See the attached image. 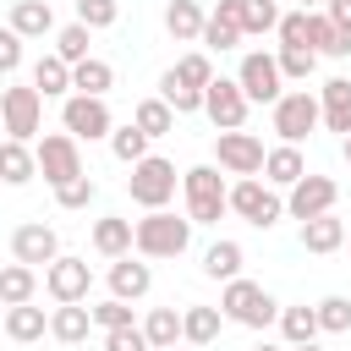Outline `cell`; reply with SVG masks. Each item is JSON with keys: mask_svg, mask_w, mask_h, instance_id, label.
Masks as SVG:
<instances>
[{"mask_svg": "<svg viewBox=\"0 0 351 351\" xmlns=\"http://www.w3.org/2000/svg\"><path fill=\"white\" fill-rule=\"evenodd\" d=\"M181 192H186V219L192 225H219V214L230 208V186H225L219 165H192L181 176Z\"/></svg>", "mask_w": 351, "mask_h": 351, "instance_id": "obj_1", "label": "cell"}, {"mask_svg": "<svg viewBox=\"0 0 351 351\" xmlns=\"http://www.w3.org/2000/svg\"><path fill=\"white\" fill-rule=\"evenodd\" d=\"M186 247H192V219H176L170 208L137 219V258H181Z\"/></svg>", "mask_w": 351, "mask_h": 351, "instance_id": "obj_2", "label": "cell"}, {"mask_svg": "<svg viewBox=\"0 0 351 351\" xmlns=\"http://www.w3.org/2000/svg\"><path fill=\"white\" fill-rule=\"evenodd\" d=\"M219 313H225L230 324H247V329L280 324V302H274L258 280H230V285L219 291Z\"/></svg>", "mask_w": 351, "mask_h": 351, "instance_id": "obj_3", "label": "cell"}, {"mask_svg": "<svg viewBox=\"0 0 351 351\" xmlns=\"http://www.w3.org/2000/svg\"><path fill=\"white\" fill-rule=\"evenodd\" d=\"M126 192H132V203L137 208H165L170 197H176V165L170 159H159V154H148V159H137L132 165V176H126Z\"/></svg>", "mask_w": 351, "mask_h": 351, "instance_id": "obj_4", "label": "cell"}, {"mask_svg": "<svg viewBox=\"0 0 351 351\" xmlns=\"http://www.w3.org/2000/svg\"><path fill=\"white\" fill-rule=\"evenodd\" d=\"M230 214H241V219H247V225H258V230H274V225L285 219V197H280L269 181L247 176V181H236V186H230Z\"/></svg>", "mask_w": 351, "mask_h": 351, "instance_id": "obj_5", "label": "cell"}, {"mask_svg": "<svg viewBox=\"0 0 351 351\" xmlns=\"http://www.w3.org/2000/svg\"><path fill=\"white\" fill-rule=\"evenodd\" d=\"M44 121V93L38 88H0V126L11 143H33Z\"/></svg>", "mask_w": 351, "mask_h": 351, "instance_id": "obj_6", "label": "cell"}, {"mask_svg": "<svg viewBox=\"0 0 351 351\" xmlns=\"http://www.w3.org/2000/svg\"><path fill=\"white\" fill-rule=\"evenodd\" d=\"M33 159H38V176H44L49 186H66V181L88 176V170H82V148H77L71 132H49V137L33 148Z\"/></svg>", "mask_w": 351, "mask_h": 351, "instance_id": "obj_7", "label": "cell"}, {"mask_svg": "<svg viewBox=\"0 0 351 351\" xmlns=\"http://www.w3.org/2000/svg\"><path fill=\"white\" fill-rule=\"evenodd\" d=\"M318 121H324V104H318L307 88L280 93V104H274V132H280V143H296V148H302V137L318 132Z\"/></svg>", "mask_w": 351, "mask_h": 351, "instance_id": "obj_8", "label": "cell"}, {"mask_svg": "<svg viewBox=\"0 0 351 351\" xmlns=\"http://www.w3.org/2000/svg\"><path fill=\"white\" fill-rule=\"evenodd\" d=\"M214 159H219V170H225V176L247 181V176H263L269 148H263L252 132H219V137H214Z\"/></svg>", "mask_w": 351, "mask_h": 351, "instance_id": "obj_9", "label": "cell"}, {"mask_svg": "<svg viewBox=\"0 0 351 351\" xmlns=\"http://www.w3.org/2000/svg\"><path fill=\"white\" fill-rule=\"evenodd\" d=\"M60 126H66L77 143H93V137H110V132H115V115H110V104H104V99L71 93V99L60 104Z\"/></svg>", "mask_w": 351, "mask_h": 351, "instance_id": "obj_10", "label": "cell"}, {"mask_svg": "<svg viewBox=\"0 0 351 351\" xmlns=\"http://www.w3.org/2000/svg\"><path fill=\"white\" fill-rule=\"evenodd\" d=\"M236 82H241V93H247V104H280V60L274 55H263V49H252V55H241V71H236Z\"/></svg>", "mask_w": 351, "mask_h": 351, "instance_id": "obj_11", "label": "cell"}, {"mask_svg": "<svg viewBox=\"0 0 351 351\" xmlns=\"http://www.w3.org/2000/svg\"><path fill=\"white\" fill-rule=\"evenodd\" d=\"M203 115H208L219 132H241V121H247V93H241V82H236V77H214V82L203 88Z\"/></svg>", "mask_w": 351, "mask_h": 351, "instance_id": "obj_12", "label": "cell"}, {"mask_svg": "<svg viewBox=\"0 0 351 351\" xmlns=\"http://www.w3.org/2000/svg\"><path fill=\"white\" fill-rule=\"evenodd\" d=\"M335 197H340V186H335L329 176H313V170H307V176L291 186V197H285V214L307 225V219H318V214H335Z\"/></svg>", "mask_w": 351, "mask_h": 351, "instance_id": "obj_13", "label": "cell"}, {"mask_svg": "<svg viewBox=\"0 0 351 351\" xmlns=\"http://www.w3.org/2000/svg\"><path fill=\"white\" fill-rule=\"evenodd\" d=\"M11 258H16V263H27V269H38V263L49 269V263L60 258V236H55L44 219H27V225H16V230H11Z\"/></svg>", "mask_w": 351, "mask_h": 351, "instance_id": "obj_14", "label": "cell"}, {"mask_svg": "<svg viewBox=\"0 0 351 351\" xmlns=\"http://www.w3.org/2000/svg\"><path fill=\"white\" fill-rule=\"evenodd\" d=\"M88 285H93V269H88V258H71V252H60V258L44 269V291H49L55 302H88Z\"/></svg>", "mask_w": 351, "mask_h": 351, "instance_id": "obj_15", "label": "cell"}, {"mask_svg": "<svg viewBox=\"0 0 351 351\" xmlns=\"http://www.w3.org/2000/svg\"><path fill=\"white\" fill-rule=\"evenodd\" d=\"M93 252L99 258H132L137 252V219H121V214H104L93 219Z\"/></svg>", "mask_w": 351, "mask_h": 351, "instance_id": "obj_16", "label": "cell"}, {"mask_svg": "<svg viewBox=\"0 0 351 351\" xmlns=\"http://www.w3.org/2000/svg\"><path fill=\"white\" fill-rule=\"evenodd\" d=\"M241 11H247V0H219L214 11H208V22H203V38L197 44H208V49H236L247 33H241Z\"/></svg>", "mask_w": 351, "mask_h": 351, "instance_id": "obj_17", "label": "cell"}, {"mask_svg": "<svg viewBox=\"0 0 351 351\" xmlns=\"http://www.w3.org/2000/svg\"><path fill=\"white\" fill-rule=\"evenodd\" d=\"M154 291V269H148V258H115L110 263V296H121V302H143Z\"/></svg>", "mask_w": 351, "mask_h": 351, "instance_id": "obj_18", "label": "cell"}, {"mask_svg": "<svg viewBox=\"0 0 351 351\" xmlns=\"http://www.w3.org/2000/svg\"><path fill=\"white\" fill-rule=\"evenodd\" d=\"M318 104H324V126L340 132V143H346L351 137V77H329L324 93H318Z\"/></svg>", "mask_w": 351, "mask_h": 351, "instance_id": "obj_19", "label": "cell"}, {"mask_svg": "<svg viewBox=\"0 0 351 351\" xmlns=\"http://www.w3.org/2000/svg\"><path fill=\"white\" fill-rule=\"evenodd\" d=\"M302 176H307V159H302V148H296V143L269 148V159H263V181H269V186H285V192H291Z\"/></svg>", "mask_w": 351, "mask_h": 351, "instance_id": "obj_20", "label": "cell"}, {"mask_svg": "<svg viewBox=\"0 0 351 351\" xmlns=\"http://www.w3.org/2000/svg\"><path fill=\"white\" fill-rule=\"evenodd\" d=\"M11 33H16V38H44V33H55L49 0H11Z\"/></svg>", "mask_w": 351, "mask_h": 351, "instance_id": "obj_21", "label": "cell"}, {"mask_svg": "<svg viewBox=\"0 0 351 351\" xmlns=\"http://www.w3.org/2000/svg\"><path fill=\"white\" fill-rule=\"evenodd\" d=\"M241 258H247L241 241H230V236H225V241H208V247H203V274L219 280V285H230V280H241Z\"/></svg>", "mask_w": 351, "mask_h": 351, "instance_id": "obj_22", "label": "cell"}, {"mask_svg": "<svg viewBox=\"0 0 351 351\" xmlns=\"http://www.w3.org/2000/svg\"><path fill=\"white\" fill-rule=\"evenodd\" d=\"M88 329H93V313H88L82 302H60V307L49 313V335H55L60 346H82Z\"/></svg>", "mask_w": 351, "mask_h": 351, "instance_id": "obj_23", "label": "cell"}, {"mask_svg": "<svg viewBox=\"0 0 351 351\" xmlns=\"http://www.w3.org/2000/svg\"><path fill=\"white\" fill-rule=\"evenodd\" d=\"M203 22H208V11H203L197 0H170V5H165V33L181 38V44L203 38Z\"/></svg>", "mask_w": 351, "mask_h": 351, "instance_id": "obj_24", "label": "cell"}, {"mask_svg": "<svg viewBox=\"0 0 351 351\" xmlns=\"http://www.w3.org/2000/svg\"><path fill=\"white\" fill-rule=\"evenodd\" d=\"M115 88V66L110 60H99V55H88L82 66H71V93H88V99H104Z\"/></svg>", "mask_w": 351, "mask_h": 351, "instance_id": "obj_25", "label": "cell"}, {"mask_svg": "<svg viewBox=\"0 0 351 351\" xmlns=\"http://www.w3.org/2000/svg\"><path fill=\"white\" fill-rule=\"evenodd\" d=\"M302 247L318 252V258H324V252H340V247H346V219H335V214L307 219V225H302Z\"/></svg>", "mask_w": 351, "mask_h": 351, "instance_id": "obj_26", "label": "cell"}, {"mask_svg": "<svg viewBox=\"0 0 351 351\" xmlns=\"http://www.w3.org/2000/svg\"><path fill=\"white\" fill-rule=\"evenodd\" d=\"M33 176H38V159H33V148L5 137V143H0V181H5V186H27Z\"/></svg>", "mask_w": 351, "mask_h": 351, "instance_id": "obj_27", "label": "cell"}, {"mask_svg": "<svg viewBox=\"0 0 351 351\" xmlns=\"http://www.w3.org/2000/svg\"><path fill=\"white\" fill-rule=\"evenodd\" d=\"M33 88H38L44 99H71V66H66L60 55H38V66H33Z\"/></svg>", "mask_w": 351, "mask_h": 351, "instance_id": "obj_28", "label": "cell"}, {"mask_svg": "<svg viewBox=\"0 0 351 351\" xmlns=\"http://www.w3.org/2000/svg\"><path fill=\"white\" fill-rule=\"evenodd\" d=\"M5 335L16 340V346H33V340H44L49 335V318H44V307H5Z\"/></svg>", "mask_w": 351, "mask_h": 351, "instance_id": "obj_29", "label": "cell"}, {"mask_svg": "<svg viewBox=\"0 0 351 351\" xmlns=\"http://www.w3.org/2000/svg\"><path fill=\"white\" fill-rule=\"evenodd\" d=\"M219 324H225L219 307H186L181 313V340L186 346H214L219 340Z\"/></svg>", "mask_w": 351, "mask_h": 351, "instance_id": "obj_30", "label": "cell"}, {"mask_svg": "<svg viewBox=\"0 0 351 351\" xmlns=\"http://www.w3.org/2000/svg\"><path fill=\"white\" fill-rule=\"evenodd\" d=\"M313 55L346 60V55H351V27H340V22H329L324 11H313Z\"/></svg>", "mask_w": 351, "mask_h": 351, "instance_id": "obj_31", "label": "cell"}, {"mask_svg": "<svg viewBox=\"0 0 351 351\" xmlns=\"http://www.w3.org/2000/svg\"><path fill=\"white\" fill-rule=\"evenodd\" d=\"M33 291H38V274H33L27 263H5V269H0V302H5V307H27Z\"/></svg>", "mask_w": 351, "mask_h": 351, "instance_id": "obj_32", "label": "cell"}, {"mask_svg": "<svg viewBox=\"0 0 351 351\" xmlns=\"http://www.w3.org/2000/svg\"><path fill=\"white\" fill-rule=\"evenodd\" d=\"M280 335L285 346H313L318 340V313L302 302V307H280Z\"/></svg>", "mask_w": 351, "mask_h": 351, "instance_id": "obj_33", "label": "cell"}, {"mask_svg": "<svg viewBox=\"0 0 351 351\" xmlns=\"http://www.w3.org/2000/svg\"><path fill=\"white\" fill-rule=\"evenodd\" d=\"M143 335H148L154 351H170V346L181 340V313H176V307H154V313L143 318Z\"/></svg>", "mask_w": 351, "mask_h": 351, "instance_id": "obj_34", "label": "cell"}, {"mask_svg": "<svg viewBox=\"0 0 351 351\" xmlns=\"http://www.w3.org/2000/svg\"><path fill=\"white\" fill-rule=\"evenodd\" d=\"M132 126L148 132V137H165V132H176V110H170L165 99H143V104L132 110Z\"/></svg>", "mask_w": 351, "mask_h": 351, "instance_id": "obj_35", "label": "cell"}, {"mask_svg": "<svg viewBox=\"0 0 351 351\" xmlns=\"http://www.w3.org/2000/svg\"><path fill=\"white\" fill-rule=\"evenodd\" d=\"M159 99H165L176 115H197V110H203V93H197V88H186L176 71H165V77H159Z\"/></svg>", "mask_w": 351, "mask_h": 351, "instance_id": "obj_36", "label": "cell"}, {"mask_svg": "<svg viewBox=\"0 0 351 351\" xmlns=\"http://www.w3.org/2000/svg\"><path fill=\"white\" fill-rule=\"evenodd\" d=\"M148 143H154V137H148V132H137L132 121L110 132V154H115L121 165H137V159H148Z\"/></svg>", "mask_w": 351, "mask_h": 351, "instance_id": "obj_37", "label": "cell"}, {"mask_svg": "<svg viewBox=\"0 0 351 351\" xmlns=\"http://www.w3.org/2000/svg\"><path fill=\"white\" fill-rule=\"evenodd\" d=\"M318 313V335H351V296H324L313 302Z\"/></svg>", "mask_w": 351, "mask_h": 351, "instance_id": "obj_38", "label": "cell"}, {"mask_svg": "<svg viewBox=\"0 0 351 351\" xmlns=\"http://www.w3.org/2000/svg\"><path fill=\"white\" fill-rule=\"evenodd\" d=\"M274 33H280V49H313V11H285Z\"/></svg>", "mask_w": 351, "mask_h": 351, "instance_id": "obj_39", "label": "cell"}, {"mask_svg": "<svg viewBox=\"0 0 351 351\" xmlns=\"http://www.w3.org/2000/svg\"><path fill=\"white\" fill-rule=\"evenodd\" d=\"M55 55H60L66 66H82V60H88V27H82V22H66V27L55 33Z\"/></svg>", "mask_w": 351, "mask_h": 351, "instance_id": "obj_40", "label": "cell"}, {"mask_svg": "<svg viewBox=\"0 0 351 351\" xmlns=\"http://www.w3.org/2000/svg\"><path fill=\"white\" fill-rule=\"evenodd\" d=\"M170 71H176V77H181L186 88H197V93H203L208 82H214V60H208L203 49H192V55H181V60H176Z\"/></svg>", "mask_w": 351, "mask_h": 351, "instance_id": "obj_41", "label": "cell"}, {"mask_svg": "<svg viewBox=\"0 0 351 351\" xmlns=\"http://www.w3.org/2000/svg\"><path fill=\"white\" fill-rule=\"evenodd\" d=\"M88 313H93V329H104V335H115V329H132V307H126L121 296H104V302H93Z\"/></svg>", "mask_w": 351, "mask_h": 351, "instance_id": "obj_42", "label": "cell"}, {"mask_svg": "<svg viewBox=\"0 0 351 351\" xmlns=\"http://www.w3.org/2000/svg\"><path fill=\"white\" fill-rule=\"evenodd\" d=\"M93 197H99V181H93V176H77V181L55 186V203H60V208H71V214H77V208H88Z\"/></svg>", "mask_w": 351, "mask_h": 351, "instance_id": "obj_43", "label": "cell"}, {"mask_svg": "<svg viewBox=\"0 0 351 351\" xmlns=\"http://www.w3.org/2000/svg\"><path fill=\"white\" fill-rule=\"evenodd\" d=\"M274 27H280V5H274V0H247L241 33H274Z\"/></svg>", "mask_w": 351, "mask_h": 351, "instance_id": "obj_44", "label": "cell"}, {"mask_svg": "<svg viewBox=\"0 0 351 351\" xmlns=\"http://www.w3.org/2000/svg\"><path fill=\"white\" fill-rule=\"evenodd\" d=\"M77 22L93 33V27H115L121 22V5L115 0H77Z\"/></svg>", "mask_w": 351, "mask_h": 351, "instance_id": "obj_45", "label": "cell"}, {"mask_svg": "<svg viewBox=\"0 0 351 351\" xmlns=\"http://www.w3.org/2000/svg\"><path fill=\"white\" fill-rule=\"evenodd\" d=\"M274 60H280V77H291V82H307L318 71V55L313 49H280Z\"/></svg>", "mask_w": 351, "mask_h": 351, "instance_id": "obj_46", "label": "cell"}, {"mask_svg": "<svg viewBox=\"0 0 351 351\" xmlns=\"http://www.w3.org/2000/svg\"><path fill=\"white\" fill-rule=\"evenodd\" d=\"M104 351H154V346H148L143 324H132V329H115V335H104Z\"/></svg>", "mask_w": 351, "mask_h": 351, "instance_id": "obj_47", "label": "cell"}, {"mask_svg": "<svg viewBox=\"0 0 351 351\" xmlns=\"http://www.w3.org/2000/svg\"><path fill=\"white\" fill-rule=\"evenodd\" d=\"M16 66H22V38L11 27H0V77H11Z\"/></svg>", "mask_w": 351, "mask_h": 351, "instance_id": "obj_48", "label": "cell"}, {"mask_svg": "<svg viewBox=\"0 0 351 351\" xmlns=\"http://www.w3.org/2000/svg\"><path fill=\"white\" fill-rule=\"evenodd\" d=\"M324 16L340 22V27H351V0H324Z\"/></svg>", "mask_w": 351, "mask_h": 351, "instance_id": "obj_49", "label": "cell"}, {"mask_svg": "<svg viewBox=\"0 0 351 351\" xmlns=\"http://www.w3.org/2000/svg\"><path fill=\"white\" fill-rule=\"evenodd\" d=\"M318 5H324V0H296V11H318Z\"/></svg>", "mask_w": 351, "mask_h": 351, "instance_id": "obj_50", "label": "cell"}, {"mask_svg": "<svg viewBox=\"0 0 351 351\" xmlns=\"http://www.w3.org/2000/svg\"><path fill=\"white\" fill-rule=\"evenodd\" d=\"M252 351H291V346H269V340H258V346H252Z\"/></svg>", "mask_w": 351, "mask_h": 351, "instance_id": "obj_51", "label": "cell"}, {"mask_svg": "<svg viewBox=\"0 0 351 351\" xmlns=\"http://www.w3.org/2000/svg\"><path fill=\"white\" fill-rule=\"evenodd\" d=\"M340 154H346V165H351V137H346V143H340Z\"/></svg>", "mask_w": 351, "mask_h": 351, "instance_id": "obj_52", "label": "cell"}, {"mask_svg": "<svg viewBox=\"0 0 351 351\" xmlns=\"http://www.w3.org/2000/svg\"><path fill=\"white\" fill-rule=\"evenodd\" d=\"M291 351H324V346H318V340H313V346H291Z\"/></svg>", "mask_w": 351, "mask_h": 351, "instance_id": "obj_53", "label": "cell"}, {"mask_svg": "<svg viewBox=\"0 0 351 351\" xmlns=\"http://www.w3.org/2000/svg\"><path fill=\"white\" fill-rule=\"evenodd\" d=\"M0 324H5V302H0Z\"/></svg>", "mask_w": 351, "mask_h": 351, "instance_id": "obj_54", "label": "cell"}, {"mask_svg": "<svg viewBox=\"0 0 351 351\" xmlns=\"http://www.w3.org/2000/svg\"><path fill=\"white\" fill-rule=\"evenodd\" d=\"M0 143H5V126H0Z\"/></svg>", "mask_w": 351, "mask_h": 351, "instance_id": "obj_55", "label": "cell"}, {"mask_svg": "<svg viewBox=\"0 0 351 351\" xmlns=\"http://www.w3.org/2000/svg\"><path fill=\"white\" fill-rule=\"evenodd\" d=\"M346 241H351V230H346Z\"/></svg>", "mask_w": 351, "mask_h": 351, "instance_id": "obj_56", "label": "cell"}, {"mask_svg": "<svg viewBox=\"0 0 351 351\" xmlns=\"http://www.w3.org/2000/svg\"><path fill=\"white\" fill-rule=\"evenodd\" d=\"M170 351H181V346H170Z\"/></svg>", "mask_w": 351, "mask_h": 351, "instance_id": "obj_57", "label": "cell"}]
</instances>
